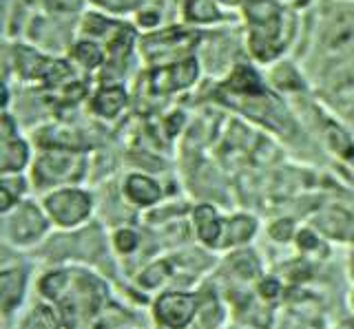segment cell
I'll list each match as a JSON object with an SVG mask.
<instances>
[{
	"instance_id": "17",
	"label": "cell",
	"mask_w": 354,
	"mask_h": 329,
	"mask_svg": "<svg viewBox=\"0 0 354 329\" xmlns=\"http://www.w3.org/2000/svg\"><path fill=\"white\" fill-rule=\"evenodd\" d=\"M11 102H14V89H11L9 80L0 78V113L11 108Z\"/></svg>"
},
{
	"instance_id": "6",
	"label": "cell",
	"mask_w": 354,
	"mask_h": 329,
	"mask_svg": "<svg viewBox=\"0 0 354 329\" xmlns=\"http://www.w3.org/2000/svg\"><path fill=\"white\" fill-rule=\"evenodd\" d=\"M33 157H36V144L33 139L20 133L0 144V175H27Z\"/></svg>"
},
{
	"instance_id": "18",
	"label": "cell",
	"mask_w": 354,
	"mask_h": 329,
	"mask_svg": "<svg viewBox=\"0 0 354 329\" xmlns=\"http://www.w3.org/2000/svg\"><path fill=\"white\" fill-rule=\"evenodd\" d=\"M91 3L100 9H109V12H122L127 9L129 0H91Z\"/></svg>"
},
{
	"instance_id": "3",
	"label": "cell",
	"mask_w": 354,
	"mask_h": 329,
	"mask_svg": "<svg viewBox=\"0 0 354 329\" xmlns=\"http://www.w3.org/2000/svg\"><path fill=\"white\" fill-rule=\"evenodd\" d=\"M40 203L47 212L49 221L53 228H58L60 232H71V230L84 226L93 212V197L80 186H60L42 192Z\"/></svg>"
},
{
	"instance_id": "10",
	"label": "cell",
	"mask_w": 354,
	"mask_h": 329,
	"mask_svg": "<svg viewBox=\"0 0 354 329\" xmlns=\"http://www.w3.org/2000/svg\"><path fill=\"white\" fill-rule=\"evenodd\" d=\"M193 312V303L191 299H186V296H177V294H171V296H164L158 305V314L162 316L164 323H169L171 327H180L188 321V316Z\"/></svg>"
},
{
	"instance_id": "12",
	"label": "cell",
	"mask_w": 354,
	"mask_h": 329,
	"mask_svg": "<svg viewBox=\"0 0 354 329\" xmlns=\"http://www.w3.org/2000/svg\"><path fill=\"white\" fill-rule=\"evenodd\" d=\"M20 133H22V126L18 122V117L14 115V111L7 108V111L0 113V144H5V141H9L11 137H16Z\"/></svg>"
},
{
	"instance_id": "1",
	"label": "cell",
	"mask_w": 354,
	"mask_h": 329,
	"mask_svg": "<svg viewBox=\"0 0 354 329\" xmlns=\"http://www.w3.org/2000/svg\"><path fill=\"white\" fill-rule=\"evenodd\" d=\"M51 221L40 199L27 197L16 203L9 212L0 215V239H5L16 250H33L40 248L42 241L49 239Z\"/></svg>"
},
{
	"instance_id": "15",
	"label": "cell",
	"mask_w": 354,
	"mask_h": 329,
	"mask_svg": "<svg viewBox=\"0 0 354 329\" xmlns=\"http://www.w3.org/2000/svg\"><path fill=\"white\" fill-rule=\"evenodd\" d=\"M113 243L120 252H131L138 243V237L131 232V230H120V232L113 237Z\"/></svg>"
},
{
	"instance_id": "7",
	"label": "cell",
	"mask_w": 354,
	"mask_h": 329,
	"mask_svg": "<svg viewBox=\"0 0 354 329\" xmlns=\"http://www.w3.org/2000/svg\"><path fill=\"white\" fill-rule=\"evenodd\" d=\"M66 60L71 62V67L82 69V71H95L104 64L106 53L100 47V42L88 40V38H75L71 42L69 51H66Z\"/></svg>"
},
{
	"instance_id": "4",
	"label": "cell",
	"mask_w": 354,
	"mask_h": 329,
	"mask_svg": "<svg viewBox=\"0 0 354 329\" xmlns=\"http://www.w3.org/2000/svg\"><path fill=\"white\" fill-rule=\"evenodd\" d=\"M64 18L69 16L53 14L40 7L36 16L31 18L25 40L31 42L33 47H38L40 51L51 53V56H66V51H69L75 38H73V29L66 27Z\"/></svg>"
},
{
	"instance_id": "5",
	"label": "cell",
	"mask_w": 354,
	"mask_h": 329,
	"mask_svg": "<svg viewBox=\"0 0 354 329\" xmlns=\"http://www.w3.org/2000/svg\"><path fill=\"white\" fill-rule=\"evenodd\" d=\"M29 268L25 263H16L0 270V316L11 318L27 299Z\"/></svg>"
},
{
	"instance_id": "2",
	"label": "cell",
	"mask_w": 354,
	"mask_h": 329,
	"mask_svg": "<svg viewBox=\"0 0 354 329\" xmlns=\"http://www.w3.org/2000/svg\"><path fill=\"white\" fill-rule=\"evenodd\" d=\"M84 159L66 148H36V157L29 168L33 192H47L60 186H71L80 179Z\"/></svg>"
},
{
	"instance_id": "13",
	"label": "cell",
	"mask_w": 354,
	"mask_h": 329,
	"mask_svg": "<svg viewBox=\"0 0 354 329\" xmlns=\"http://www.w3.org/2000/svg\"><path fill=\"white\" fill-rule=\"evenodd\" d=\"M199 215H197V223L202 226L204 230H202V237L206 239V241H210L213 239V235H217V230H219V226H217V221H215V217H213V212L208 210V208H202V210H197Z\"/></svg>"
},
{
	"instance_id": "9",
	"label": "cell",
	"mask_w": 354,
	"mask_h": 329,
	"mask_svg": "<svg viewBox=\"0 0 354 329\" xmlns=\"http://www.w3.org/2000/svg\"><path fill=\"white\" fill-rule=\"evenodd\" d=\"M124 104H127V93L122 86H102V89H97L91 97L93 113L104 119L115 117Z\"/></svg>"
},
{
	"instance_id": "14",
	"label": "cell",
	"mask_w": 354,
	"mask_h": 329,
	"mask_svg": "<svg viewBox=\"0 0 354 329\" xmlns=\"http://www.w3.org/2000/svg\"><path fill=\"white\" fill-rule=\"evenodd\" d=\"M20 259V250H16L14 246H9L5 239H0V270L16 266Z\"/></svg>"
},
{
	"instance_id": "16",
	"label": "cell",
	"mask_w": 354,
	"mask_h": 329,
	"mask_svg": "<svg viewBox=\"0 0 354 329\" xmlns=\"http://www.w3.org/2000/svg\"><path fill=\"white\" fill-rule=\"evenodd\" d=\"M11 7H14V0H0V40H7Z\"/></svg>"
},
{
	"instance_id": "8",
	"label": "cell",
	"mask_w": 354,
	"mask_h": 329,
	"mask_svg": "<svg viewBox=\"0 0 354 329\" xmlns=\"http://www.w3.org/2000/svg\"><path fill=\"white\" fill-rule=\"evenodd\" d=\"M124 195L131 203L136 206H151L160 199V186L147 175H129L124 181Z\"/></svg>"
},
{
	"instance_id": "11",
	"label": "cell",
	"mask_w": 354,
	"mask_h": 329,
	"mask_svg": "<svg viewBox=\"0 0 354 329\" xmlns=\"http://www.w3.org/2000/svg\"><path fill=\"white\" fill-rule=\"evenodd\" d=\"M53 318L55 316L49 310H44V307H38V310H33L27 316V321L22 323L20 329H58V325H55Z\"/></svg>"
}]
</instances>
